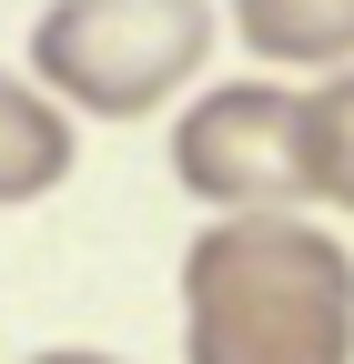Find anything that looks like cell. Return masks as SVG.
<instances>
[{"instance_id": "6da1fadb", "label": "cell", "mask_w": 354, "mask_h": 364, "mask_svg": "<svg viewBox=\"0 0 354 364\" xmlns=\"http://www.w3.org/2000/svg\"><path fill=\"white\" fill-rule=\"evenodd\" d=\"M183 364H354V253L304 213H223L183 253Z\"/></svg>"}, {"instance_id": "7a4b0ae2", "label": "cell", "mask_w": 354, "mask_h": 364, "mask_svg": "<svg viewBox=\"0 0 354 364\" xmlns=\"http://www.w3.org/2000/svg\"><path fill=\"white\" fill-rule=\"evenodd\" d=\"M213 21L203 0H51L31 21V81L61 112L92 122H142L172 91H193L213 61Z\"/></svg>"}, {"instance_id": "3957f363", "label": "cell", "mask_w": 354, "mask_h": 364, "mask_svg": "<svg viewBox=\"0 0 354 364\" xmlns=\"http://www.w3.org/2000/svg\"><path fill=\"white\" fill-rule=\"evenodd\" d=\"M172 182L223 213H294V91L223 81L172 122Z\"/></svg>"}, {"instance_id": "277c9868", "label": "cell", "mask_w": 354, "mask_h": 364, "mask_svg": "<svg viewBox=\"0 0 354 364\" xmlns=\"http://www.w3.org/2000/svg\"><path fill=\"white\" fill-rule=\"evenodd\" d=\"M71 162H81L71 112H61L41 81L0 71V213H21V203H41V193H61Z\"/></svg>"}, {"instance_id": "5b68a950", "label": "cell", "mask_w": 354, "mask_h": 364, "mask_svg": "<svg viewBox=\"0 0 354 364\" xmlns=\"http://www.w3.org/2000/svg\"><path fill=\"white\" fill-rule=\"evenodd\" d=\"M233 41L284 71H354V0H233Z\"/></svg>"}, {"instance_id": "8992f818", "label": "cell", "mask_w": 354, "mask_h": 364, "mask_svg": "<svg viewBox=\"0 0 354 364\" xmlns=\"http://www.w3.org/2000/svg\"><path fill=\"white\" fill-rule=\"evenodd\" d=\"M294 203L354 213V71L294 91Z\"/></svg>"}, {"instance_id": "52a82bcc", "label": "cell", "mask_w": 354, "mask_h": 364, "mask_svg": "<svg viewBox=\"0 0 354 364\" xmlns=\"http://www.w3.org/2000/svg\"><path fill=\"white\" fill-rule=\"evenodd\" d=\"M21 364H122V354H92V344H51V354H21Z\"/></svg>"}]
</instances>
